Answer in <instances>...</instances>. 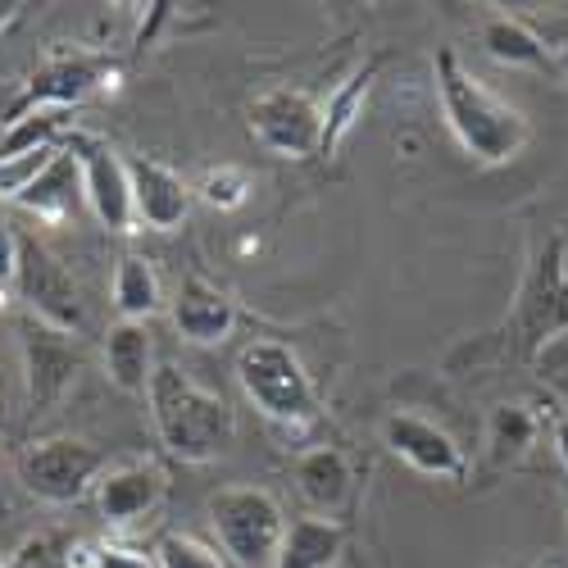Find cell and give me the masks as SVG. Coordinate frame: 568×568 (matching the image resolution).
I'll return each mask as SVG.
<instances>
[{
  "instance_id": "cell-1",
  "label": "cell",
  "mask_w": 568,
  "mask_h": 568,
  "mask_svg": "<svg viewBox=\"0 0 568 568\" xmlns=\"http://www.w3.org/2000/svg\"><path fill=\"white\" fill-rule=\"evenodd\" d=\"M437 101H442V114H446L455 141L464 146V155L487 169L509 164L532 136L528 114L509 105L483 78H473L455 51L437 55Z\"/></svg>"
},
{
  "instance_id": "cell-2",
  "label": "cell",
  "mask_w": 568,
  "mask_h": 568,
  "mask_svg": "<svg viewBox=\"0 0 568 568\" xmlns=\"http://www.w3.org/2000/svg\"><path fill=\"white\" fill-rule=\"evenodd\" d=\"M151 418L164 450L182 464H214L232 450L236 442V414L232 405L201 387L192 373H182L178 364H160L151 377Z\"/></svg>"
},
{
  "instance_id": "cell-3",
  "label": "cell",
  "mask_w": 568,
  "mask_h": 568,
  "mask_svg": "<svg viewBox=\"0 0 568 568\" xmlns=\"http://www.w3.org/2000/svg\"><path fill=\"white\" fill-rule=\"evenodd\" d=\"M236 383H242L246 400L282 428H310L318 418V392L287 342L255 337L236 355Z\"/></svg>"
},
{
  "instance_id": "cell-4",
  "label": "cell",
  "mask_w": 568,
  "mask_h": 568,
  "mask_svg": "<svg viewBox=\"0 0 568 568\" xmlns=\"http://www.w3.org/2000/svg\"><path fill=\"white\" fill-rule=\"evenodd\" d=\"M509 327H514V346L524 359H537L568 327V242H564V232H550L537 246V255L524 273V287H518Z\"/></svg>"
},
{
  "instance_id": "cell-5",
  "label": "cell",
  "mask_w": 568,
  "mask_h": 568,
  "mask_svg": "<svg viewBox=\"0 0 568 568\" xmlns=\"http://www.w3.org/2000/svg\"><path fill=\"white\" fill-rule=\"evenodd\" d=\"M210 524L227 559L246 568H273L282 532H287V514L264 487H219L210 496Z\"/></svg>"
},
{
  "instance_id": "cell-6",
  "label": "cell",
  "mask_w": 568,
  "mask_h": 568,
  "mask_svg": "<svg viewBox=\"0 0 568 568\" xmlns=\"http://www.w3.org/2000/svg\"><path fill=\"white\" fill-rule=\"evenodd\" d=\"M14 473H19L23 491H32L37 500L73 505L97 491V478L105 473V455L78 437H45V442L23 446Z\"/></svg>"
},
{
  "instance_id": "cell-7",
  "label": "cell",
  "mask_w": 568,
  "mask_h": 568,
  "mask_svg": "<svg viewBox=\"0 0 568 568\" xmlns=\"http://www.w3.org/2000/svg\"><path fill=\"white\" fill-rule=\"evenodd\" d=\"M14 287H19L23 305L32 310V318L60 327V333H73V337L87 327V310H82V292H78L73 273L64 268V260L55 251H45L37 236H23V246H19Z\"/></svg>"
},
{
  "instance_id": "cell-8",
  "label": "cell",
  "mask_w": 568,
  "mask_h": 568,
  "mask_svg": "<svg viewBox=\"0 0 568 568\" xmlns=\"http://www.w3.org/2000/svg\"><path fill=\"white\" fill-rule=\"evenodd\" d=\"M251 136L282 160H310L323 146V105L310 91L273 87L251 105Z\"/></svg>"
},
{
  "instance_id": "cell-9",
  "label": "cell",
  "mask_w": 568,
  "mask_h": 568,
  "mask_svg": "<svg viewBox=\"0 0 568 568\" xmlns=\"http://www.w3.org/2000/svg\"><path fill=\"white\" fill-rule=\"evenodd\" d=\"M64 151L78 160L82 169V201L97 214V223L105 232H132L136 214H132V178H128V160H119V151H110L101 136L91 132H69Z\"/></svg>"
},
{
  "instance_id": "cell-10",
  "label": "cell",
  "mask_w": 568,
  "mask_h": 568,
  "mask_svg": "<svg viewBox=\"0 0 568 568\" xmlns=\"http://www.w3.org/2000/svg\"><path fill=\"white\" fill-rule=\"evenodd\" d=\"M114 82H119V69L105 55H55L32 73L23 101L10 110V119L28 110H73L87 97H97V91H110Z\"/></svg>"
},
{
  "instance_id": "cell-11",
  "label": "cell",
  "mask_w": 568,
  "mask_h": 568,
  "mask_svg": "<svg viewBox=\"0 0 568 568\" xmlns=\"http://www.w3.org/2000/svg\"><path fill=\"white\" fill-rule=\"evenodd\" d=\"M97 509L110 528H128L141 524L146 514H155L169 496V468L160 459H123V464H105V473L97 478Z\"/></svg>"
},
{
  "instance_id": "cell-12",
  "label": "cell",
  "mask_w": 568,
  "mask_h": 568,
  "mask_svg": "<svg viewBox=\"0 0 568 568\" xmlns=\"http://www.w3.org/2000/svg\"><path fill=\"white\" fill-rule=\"evenodd\" d=\"M383 442L396 459H405L418 473H428V478H442V483H464L468 478L464 446L446 428H437V423L418 418V414H392L383 423Z\"/></svg>"
},
{
  "instance_id": "cell-13",
  "label": "cell",
  "mask_w": 568,
  "mask_h": 568,
  "mask_svg": "<svg viewBox=\"0 0 568 568\" xmlns=\"http://www.w3.org/2000/svg\"><path fill=\"white\" fill-rule=\"evenodd\" d=\"M23 368H28V396L37 409L55 405L82 368V351L73 342V333H60V327L28 318L23 323Z\"/></svg>"
},
{
  "instance_id": "cell-14",
  "label": "cell",
  "mask_w": 568,
  "mask_h": 568,
  "mask_svg": "<svg viewBox=\"0 0 568 568\" xmlns=\"http://www.w3.org/2000/svg\"><path fill=\"white\" fill-rule=\"evenodd\" d=\"M132 178V214L136 227L151 232H173L186 214H192V186L182 182V173H173L160 160H132L128 164Z\"/></svg>"
},
{
  "instance_id": "cell-15",
  "label": "cell",
  "mask_w": 568,
  "mask_h": 568,
  "mask_svg": "<svg viewBox=\"0 0 568 568\" xmlns=\"http://www.w3.org/2000/svg\"><path fill=\"white\" fill-rule=\"evenodd\" d=\"M169 314H173L178 337L192 342V346H219L236 327V301L205 277H186L169 305Z\"/></svg>"
},
{
  "instance_id": "cell-16",
  "label": "cell",
  "mask_w": 568,
  "mask_h": 568,
  "mask_svg": "<svg viewBox=\"0 0 568 568\" xmlns=\"http://www.w3.org/2000/svg\"><path fill=\"white\" fill-rule=\"evenodd\" d=\"M155 342H151V327L146 323H128L119 318L110 333H105V373L110 383L128 396H146L151 392V377H155Z\"/></svg>"
},
{
  "instance_id": "cell-17",
  "label": "cell",
  "mask_w": 568,
  "mask_h": 568,
  "mask_svg": "<svg viewBox=\"0 0 568 568\" xmlns=\"http://www.w3.org/2000/svg\"><path fill=\"white\" fill-rule=\"evenodd\" d=\"M296 487L318 518H337L355 491V473H351L342 450L318 446V450H305L296 459Z\"/></svg>"
},
{
  "instance_id": "cell-18",
  "label": "cell",
  "mask_w": 568,
  "mask_h": 568,
  "mask_svg": "<svg viewBox=\"0 0 568 568\" xmlns=\"http://www.w3.org/2000/svg\"><path fill=\"white\" fill-rule=\"evenodd\" d=\"M346 550V528L337 518H292L287 532H282V546L273 555V568H337Z\"/></svg>"
},
{
  "instance_id": "cell-19",
  "label": "cell",
  "mask_w": 568,
  "mask_h": 568,
  "mask_svg": "<svg viewBox=\"0 0 568 568\" xmlns=\"http://www.w3.org/2000/svg\"><path fill=\"white\" fill-rule=\"evenodd\" d=\"M14 205L28 210V214L41 219V223H64L78 205H87V201H82V169H78V160H73L69 151H60V155L51 160V169H45Z\"/></svg>"
},
{
  "instance_id": "cell-20",
  "label": "cell",
  "mask_w": 568,
  "mask_h": 568,
  "mask_svg": "<svg viewBox=\"0 0 568 568\" xmlns=\"http://www.w3.org/2000/svg\"><path fill=\"white\" fill-rule=\"evenodd\" d=\"M483 45L496 64H509V69H555L550 55H546V41L537 37L532 23L524 19H509V14H491L483 23Z\"/></svg>"
},
{
  "instance_id": "cell-21",
  "label": "cell",
  "mask_w": 568,
  "mask_h": 568,
  "mask_svg": "<svg viewBox=\"0 0 568 568\" xmlns=\"http://www.w3.org/2000/svg\"><path fill=\"white\" fill-rule=\"evenodd\" d=\"M164 292H160V277L151 268V260L141 255H123L114 268V310L128 323H151V314H160Z\"/></svg>"
},
{
  "instance_id": "cell-22",
  "label": "cell",
  "mask_w": 568,
  "mask_h": 568,
  "mask_svg": "<svg viewBox=\"0 0 568 568\" xmlns=\"http://www.w3.org/2000/svg\"><path fill=\"white\" fill-rule=\"evenodd\" d=\"M64 141H69V110H28V114L6 119V132H0V160L45 151V146H64Z\"/></svg>"
},
{
  "instance_id": "cell-23",
  "label": "cell",
  "mask_w": 568,
  "mask_h": 568,
  "mask_svg": "<svg viewBox=\"0 0 568 568\" xmlns=\"http://www.w3.org/2000/svg\"><path fill=\"white\" fill-rule=\"evenodd\" d=\"M377 69H383L377 60L364 64V69H355V73L342 82L337 97L327 101V110H323V146H318V155H337V146L351 136V128H355V119H359V105H364V97H368V87H373Z\"/></svg>"
},
{
  "instance_id": "cell-24",
  "label": "cell",
  "mask_w": 568,
  "mask_h": 568,
  "mask_svg": "<svg viewBox=\"0 0 568 568\" xmlns=\"http://www.w3.org/2000/svg\"><path fill=\"white\" fill-rule=\"evenodd\" d=\"M537 442V418L524 405H500L487 423V446L496 464H514L518 455H528Z\"/></svg>"
},
{
  "instance_id": "cell-25",
  "label": "cell",
  "mask_w": 568,
  "mask_h": 568,
  "mask_svg": "<svg viewBox=\"0 0 568 568\" xmlns=\"http://www.w3.org/2000/svg\"><path fill=\"white\" fill-rule=\"evenodd\" d=\"M64 146H45V151H28V155H14V160H0V201H19L28 186L51 169V160L60 155Z\"/></svg>"
},
{
  "instance_id": "cell-26",
  "label": "cell",
  "mask_w": 568,
  "mask_h": 568,
  "mask_svg": "<svg viewBox=\"0 0 568 568\" xmlns=\"http://www.w3.org/2000/svg\"><path fill=\"white\" fill-rule=\"evenodd\" d=\"M155 568H223V555L186 532H169L155 546Z\"/></svg>"
},
{
  "instance_id": "cell-27",
  "label": "cell",
  "mask_w": 568,
  "mask_h": 568,
  "mask_svg": "<svg viewBox=\"0 0 568 568\" xmlns=\"http://www.w3.org/2000/svg\"><path fill=\"white\" fill-rule=\"evenodd\" d=\"M201 196L210 205H219V210H236V205H246V196H251V178H246V169H236V164H219V169L205 173Z\"/></svg>"
},
{
  "instance_id": "cell-28",
  "label": "cell",
  "mask_w": 568,
  "mask_h": 568,
  "mask_svg": "<svg viewBox=\"0 0 568 568\" xmlns=\"http://www.w3.org/2000/svg\"><path fill=\"white\" fill-rule=\"evenodd\" d=\"M6 568H69V546H60L55 537H32Z\"/></svg>"
},
{
  "instance_id": "cell-29",
  "label": "cell",
  "mask_w": 568,
  "mask_h": 568,
  "mask_svg": "<svg viewBox=\"0 0 568 568\" xmlns=\"http://www.w3.org/2000/svg\"><path fill=\"white\" fill-rule=\"evenodd\" d=\"M91 568H155V555L119 546V541H101L91 546Z\"/></svg>"
},
{
  "instance_id": "cell-30",
  "label": "cell",
  "mask_w": 568,
  "mask_h": 568,
  "mask_svg": "<svg viewBox=\"0 0 568 568\" xmlns=\"http://www.w3.org/2000/svg\"><path fill=\"white\" fill-rule=\"evenodd\" d=\"M537 37L546 41L550 64H555L559 73H568V19H546V23L537 28Z\"/></svg>"
},
{
  "instance_id": "cell-31",
  "label": "cell",
  "mask_w": 568,
  "mask_h": 568,
  "mask_svg": "<svg viewBox=\"0 0 568 568\" xmlns=\"http://www.w3.org/2000/svg\"><path fill=\"white\" fill-rule=\"evenodd\" d=\"M19 246L23 236L14 232V223L0 214V282H14V268H19Z\"/></svg>"
},
{
  "instance_id": "cell-32",
  "label": "cell",
  "mask_w": 568,
  "mask_h": 568,
  "mask_svg": "<svg viewBox=\"0 0 568 568\" xmlns=\"http://www.w3.org/2000/svg\"><path fill=\"white\" fill-rule=\"evenodd\" d=\"M23 14V6H19V0H0V32H6L14 19Z\"/></svg>"
},
{
  "instance_id": "cell-33",
  "label": "cell",
  "mask_w": 568,
  "mask_h": 568,
  "mask_svg": "<svg viewBox=\"0 0 568 568\" xmlns=\"http://www.w3.org/2000/svg\"><path fill=\"white\" fill-rule=\"evenodd\" d=\"M555 450H559V459H564V468H568V418L555 428Z\"/></svg>"
},
{
  "instance_id": "cell-34",
  "label": "cell",
  "mask_w": 568,
  "mask_h": 568,
  "mask_svg": "<svg viewBox=\"0 0 568 568\" xmlns=\"http://www.w3.org/2000/svg\"><path fill=\"white\" fill-rule=\"evenodd\" d=\"M6 564H10V559H6V555H0V568H6Z\"/></svg>"
}]
</instances>
